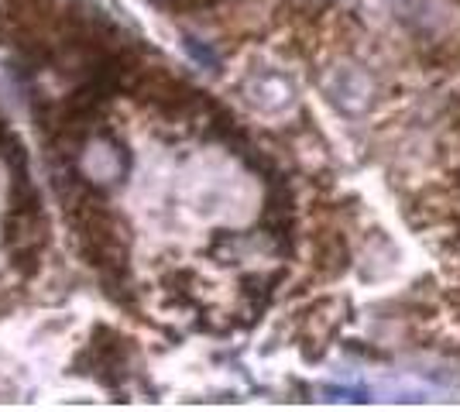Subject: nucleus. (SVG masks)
Wrapping results in <instances>:
<instances>
[{"mask_svg":"<svg viewBox=\"0 0 460 412\" xmlns=\"http://www.w3.org/2000/svg\"><path fill=\"white\" fill-rule=\"evenodd\" d=\"M186 45H190L192 59L207 62V66H217V56H213L210 48H203V45H199V41H196V39H190V41H186Z\"/></svg>","mask_w":460,"mask_h":412,"instance_id":"f03ea898","label":"nucleus"},{"mask_svg":"<svg viewBox=\"0 0 460 412\" xmlns=\"http://www.w3.org/2000/svg\"><path fill=\"white\" fill-rule=\"evenodd\" d=\"M350 261V251H347V241L337 231H320L316 237V268L323 278H333L341 275Z\"/></svg>","mask_w":460,"mask_h":412,"instance_id":"f257e3e1","label":"nucleus"},{"mask_svg":"<svg viewBox=\"0 0 460 412\" xmlns=\"http://www.w3.org/2000/svg\"><path fill=\"white\" fill-rule=\"evenodd\" d=\"M450 302H454V306H457V313H460V293H454V295H450Z\"/></svg>","mask_w":460,"mask_h":412,"instance_id":"7ed1b4c3","label":"nucleus"}]
</instances>
